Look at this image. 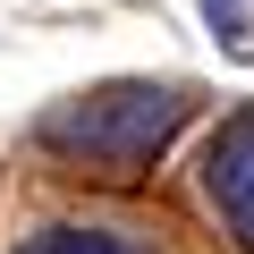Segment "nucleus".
<instances>
[{"mask_svg":"<svg viewBox=\"0 0 254 254\" xmlns=\"http://www.w3.org/2000/svg\"><path fill=\"white\" fill-rule=\"evenodd\" d=\"M195 93L187 85H144V76H119V85H93V93H68L34 119V144L76 161V170H102V178H136L170 153V136L187 127Z\"/></svg>","mask_w":254,"mask_h":254,"instance_id":"obj_1","label":"nucleus"},{"mask_svg":"<svg viewBox=\"0 0 254 254\" xmlns=\"http://www.w3.org/2000/svg\"><path fill=\"white\" fill-rule=\"evenodd\" d=\"M203 195L229 220V237L254 254V110H237L220 136L203 144Z\"/></svg>","mask_w":254,"mask_h":254,"instance_id":"obj_2","label":"nucleus"},{"mask_svg":"<svg viewBox=\"0 0 254 254\" xmlns=\"http://www.w3.org/2000/svg\"><path fill=\"white\" fill-rule=\"evenodd\" d=\"M17 254H153L144 237H119V229H43Z\"/></svg>","mask_w":254,"mask_h":254,"instance_id":"obj_3","label":"nucleus"},{"mask_svg":"<svg viewBox=\"0 0 254 254\" xmlns=\"http://www.w3.org/2000/svg\"><path fill=\"white\" fill-rule=\"evenodd\" d=\"M203 17L229 51H254V0H203Z\"/></svg>","mask_w":254,"mask_h":254,"instance_id":"obj_4","label":"nucleus"}]
</instances>
